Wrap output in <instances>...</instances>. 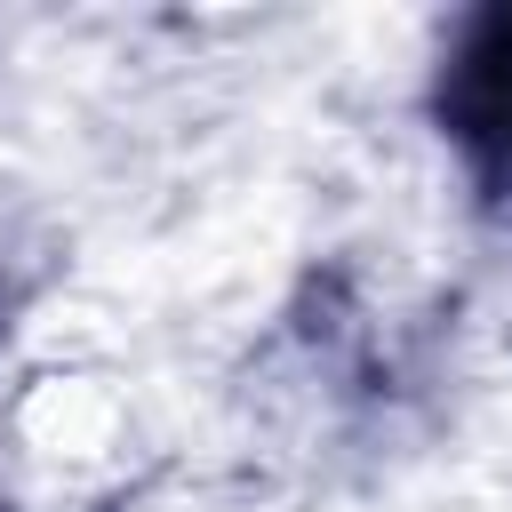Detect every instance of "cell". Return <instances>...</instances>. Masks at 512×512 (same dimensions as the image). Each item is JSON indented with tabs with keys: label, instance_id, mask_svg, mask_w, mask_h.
<instances>
[{
	"label": "cell",
	"instance_id": "6da1fadb",
	"mask_svg": "<svg viewBox=\"0 0 512 512\" xmlns=\"http://www.w3.org/2000/svg\"><path fill=\"white\" fill-rule=\"evenodd\" d=\"M120 448H128V416L96 392V376H48V392L24 408V464L64 488L112 480Z\"/></svg>",
	"mask_w": 512,
	"mask_h": 512
}]
</instances>
